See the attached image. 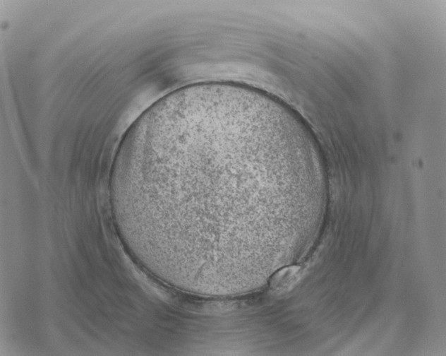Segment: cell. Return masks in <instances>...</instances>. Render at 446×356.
Instances as JSON below:
<instances>
[{
  "label": "cell",
  "instance_id": "1",
  "mask_svg": "<svg viewBox=\"0 0 446 356\" xmlns=\"http://www.w3.org/2000/svg\"><path fill=\"white\" fill-rule=\"evenodd\" d=\"M109 187L155 252L248 258L284 239L287 215L326 189L318 143L289 107L231 83L177 89L131 124Z\"/></svg>",
  "mask_w": 446,
  "mask_h": 356
},
{
  "label": "cell",
  "instance_id": "2",
  "mask_svg": "<svg viewBox=\"0 0 446 356\" xmlns=\"http://www.w3.org/2000/svg\"><path fill=\"white\" fill-rule=\"evenodd\" d=\"M301 267L291 266L282 269L272 278L270 285L275 290H282L292 285L300 277Z\"/></svg>",
  "mask_w": 446,
  "mask_h": 356
}]
</instances>
